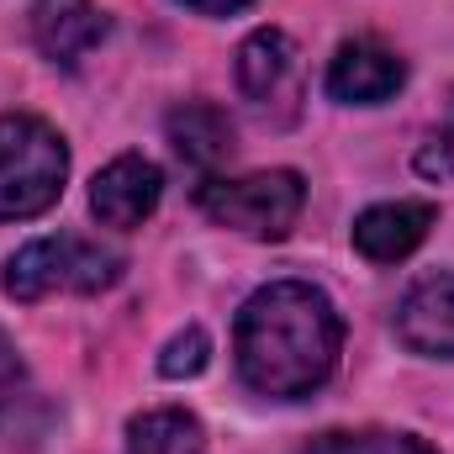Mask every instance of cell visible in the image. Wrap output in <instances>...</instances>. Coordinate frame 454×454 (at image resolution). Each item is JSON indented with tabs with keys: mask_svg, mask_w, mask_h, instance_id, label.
Returning a JSON list of instances; mask_svg holds the SVG:
<instances>
[{
	"mask_svg": "<svg viewBox=\"0 0 454 454\" xmlns=\"http://www.w3.org/2000/svg\"><path fill=\"white\" fill-rule=\"evenodd\" d=\"M343 348V317L328 301V291H317L312 280H270L259 286L232 328V354H238V375L248 391L270 396V402H296L312 396Z\"/></svg>",
	"mask_w": 454,
	"mask_h": 454,
	"instance_id": "obj_1",
	"label": "cell"
},
{
	"mask_svg": "<svg viewBox=\"0 0 454 454\" xmlns=\"http://www.w3.org/2000/svg\"><path fill=\"white\" fill-rule=\"evenodd\" d=\"M69 180L64 137L37 116H0V223L43 217Z\"/></svg>",
	"mask_w": 454,
	"mask_h": 454,
	"instance_id": "obj_3",
	"label": "cell"
},
{
	"mask_svg": "<svg viewBox=\"0 0 454 454\" xmlns=\"http://www.w3.org/2000/svg\"><path fill=\"white\" fill-rule=\"evenodd\" d=\"M396 339L423 359H454V275H428L402 296Z\"/></svg>",
	"mask_w": 454,
	"mask_h": 454,
	"instance_id": "obj_7",
	"label": "cell"
},
{
	"mask_svg": "<svg viewBox=\"0 0 454 454\" xmlns=\"http://www.w3.org/2000/svg\"><path fill=\"white\" fill-rule=\"evenodd\" d=\"M159 196H164V175L143 153H121L90 180V212L106 227H137L143 217H153Z\"/></svg>",
	"mask_w": 454,
	"mask_h": 454,
	"instance_id": "obj_6",
	"label": "cell"
},
{
	"mask_svg": "<svg viewBox=\"0 0 454 454\" xmlns=\"http://www.w3.org/2000/svg\"><path fill=\"white\" fill-rule=\"evenodd\" d=\"M434 223H439L434 201H380V207L354 217V248L370 264H396V259H407L428 238Z\"/></svg>",
	"mask_w": 454,
	"mask_h": 454,
	"instance_id": "obj_8",
	"label": "cell"
},
{
	"mask_svg": "<svg viewBox=\"0 0 454 454\" xmlns=\"http://www.w3.org/2000/svg\"><path fill=\"white\" fill-rule=\"evenodd\" d=\"M296 80V48L280 27H259L254 37H243L238 48V85L248 101H275L280 90H291Z\"/></svg>",
	"mask_w": 454,
	"mask_h": 454,
	"instance_id": "obj_11",
	"label": "cell"
},
{
	"mask_svg": "<svg viewBox=\"0 0 454 454\" xmlns=\"http://www.w3.org/2000/svg\"><path fill=\"white\" fill-rule=\"evenodd\" d=\"M180 5H191V11H201V16H232V11H243L248 0H180Z\"/></svg>",
	"mask_w": 454,
	"mask_h": 454,
	"instance_id": "obj_17",
	"label": "cell"
},
{
	"mask_svg": "<svg viewBox=\"0 0 454 454\" xmlns=\"http://www.w3.org/2000/svg\"><path fill=\"white\" fill-rule=\"evenodd\" d=\"M402 85H407V64L386 43H375V37L343 43L333 53V64H328V96L343 101V106H380Z\"/></svg>",
	"mask_w": 454,
	"mask_h": 454,
	"instance_id": "obj_5",
	"label": "cell"
},
{
	"mask_svg": "<svg viewBox=\"0 0 454 454\" xmlns=\"http://www.w3.org/2000/svg\"><path fill=\"white\" fill-rule=\"evenodd\" d=\"M16 375H21V364H16V354H11V343L0 339V402H5V391L16 386Z\"/></svg>",
	"mask_w": 454,
	"mask_h": 454,
	"instance_id": "obj_16",
	"label": "cell"
},
{
	"mask_svg": "<svg viewBox=\"0 0 454 454\" xmlns=\"http://www.w3.org/2000/svg\"><path fill=\"white\" fill-rule=\"evenodd\" d=\"M32 37L53 64L74 69L106 37V16L90 0H37L32 5Z\"/></svg>",
	"mask_w": 454,
	"mask_h": 454,
	"instance_id": "obj_9",
	"label": "cell"
},
{
	"mask_svg": "<svg viewBox=\"0 0 454 454\" xmlns=\"http://www.w3.org/2000/svg\"><path fill=\"white\" fill-rule=\"evenodd\" d=\"M127 454H207V428L185 407H153L127 423Z\"/></svg>",
	"mask_w": 454,
	"mask_h": 454,
	"instance_id": "obj_12",
	"label": "cell"
},
{
	"mask_svg": "<svg viewBox=\"0 0 454 454\" xmlns=\"http://www.w3.org/2000/svg\"><path fill=\"white\" fill-rule=\"evenodd\" d=\"M207 364H212V339H207V328L175 333V339L164 343V354H159V375H169V380H191V375H201Z\"/></svg>",
	"mask_w": 454,
	"mask_h": 454,
	"instance_id": "obj_14",
	"label": "cell"
},
{
	"mask_svg": "<svg viewBox=\"0 0 454 454\" xmlns=\"http://www.w3.org/2000/svg\"><path fill=\"white\" fill-rule=\"evenodd\" d=\"M301 454H439L418 434H396V428H333L317 434Z\"/></svg>",
	"mask_w": 454,
	"mask_h": 454,
	"instance_id": "obj_13",
	"label": "cell"
},
{
	"mask_svg": "<svg viewBox=\"0 0 454 454\" xmlns=\"http://www.w3.org/2000/svg\"><path fill=\"white\" fill-rule=\"evenodd\" d=\"M169 148L180 153V164H191V169H217L227 153H232V121H227L223 106H212V101H185V106H175L169 112Z\"/></svg>",
	"mask_w": 454,
	"mask_h": 454,
	"instance_id": "obj_10",
	"label": "cell"
},
{
	"mask_svg": "<svg viewBox=\"0 0 454 454\" xmlns=\"http://www.w3.org/2000/svg\"><path fill=\"white\" fill-rule=\"evenodd\" d=\"M121 280V259L112 248L90 243V238H74V232H59V238H37L27 248H16L5 259V296L11 301H48V296H96V291H112Z\"/></svg>",
	"mask_w": 454,
	"mask_h": 454,
	"instance_id": "obj_2",
	"label": "cell"
},
{
	"mask_svg": "<svg viewBox=\"0 0 454 454\" xmlns=\"http://www.w3.org/2000/svg\"><path fill=\"white\" fill-rule=\"evenodd\" d=\"M196 207L217 227L280 243L296 227L301 207H307V185H301L296 169H264V175H243V180H207L196 191Z\"/></svg>",
	"mask_w": 454,
	"mask_h": 454,
	"instance_id": "obj_4",
	"label": "cell"
},
{
	"mask_svg": "<svg viewBox=\"0 0 454 454\" xmlns=\"http://www.w3.org/2000/svg\"><path fill=\"white\" fill-rule=\"evenodd\" d=\"M418 175H423V180H454V112H450V121L434 132V143L418 153Z\"/></svg>",
	"mask_w": 454,
	"mask_h": 454,
	"instance_id": "obj_15",
	"label": "cell"
}]
</instances>
